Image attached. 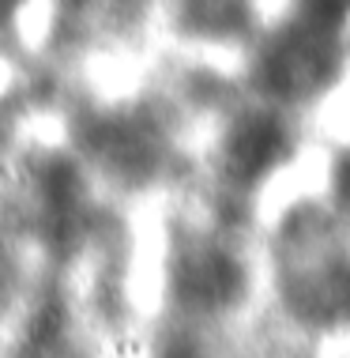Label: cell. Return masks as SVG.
I'll list each match as a JSON object with an SVG mask.
<instances>
[{
  "instance_id": "3",
  "label": "cell",
  "mask_w": 350,
  "mask_h": 358,
  "mask_svg": "<svg viewBox=\"0 0 350 358\" xmlns=\"http://www.w3.org/2000/svg\"><path fill=\"white\" fill-rule=\"evenodd\" d=\"M15 4H19V0H0V15H8V12H12Z\"/></svg>"
},
{
  "instance_id": "2",
  "label": "cell",
  "mask_w": 350,
  "mask_h": 358,
  "mask_svg": "<svg viewBox=\"0 0 350 358\" xmlns=\"http://www.w3.org/2000/svg\"><path fill=\"white\" fill-rule=\"evenodd\" d=\"M335 189H339V200L350 208V155L343 159V166H339V178H335Z\"/></svg>"
},
{
  "instance_id": "1",
  "label": "cell",
  "mask_w": 350,
  "mask_h": 358,
  "mask_svg": "<svg viewBox=\"0 0 350 358\" xmlns=\"http://www.w3.org/2000/svg\"><path fill=\"white\" fill-rule=\"evenodd\" d=\"M286 148L290 136L283 121L271 117V113H252V117H241L230 129L226 143H222V162H226V173L233 181L252 185L283 162Z\"/></svg>"
}]
</instances>
